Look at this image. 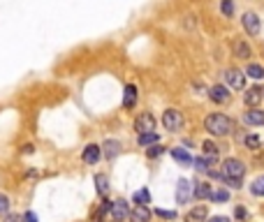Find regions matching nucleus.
I'll return each instance as SVG.
<instances>
[{"instance_id":"nucleus-1","label":"nucleus","mask_w":264,"mask_h":222,"mask_svg":"<svg viewBox=\"0 0 264 222\" xmlns=\"http://www.w3.org/2000/svg\"><path fill=\"white\" fill-rule=\"evenodd\" d=\"M246 174L244 162L237 160V157H230V160L223 162V169H220V178H223L227 185L232 188H241V178Z\"/></svg>"},{"instance_id":"nucleus-2","label":"nucleus","mask_w":264,"mask_h":222,"mask_svg":"<svg viewBox=\"0 0 264 222\" xmlns=\"http://www.w3.org/2000/svg\"><path fill=\"white\" fill-rule=\"evenodd\" d=\"M204 128L209 130L213 137H225L232 132L234 123H232V118H227L225 114H211L204 118Z\"/></svg>"},{"instance_id":"nucleus-3","label":"nucleus","mask_w":264,"mask_h":222,"mask_svg":"<svg viewBox=\"0 0 264 222\" xmlns=\"http://www.w3.org/2000/svg\"><path fill=\"white\" fill-rule=\"evenodd\" d=\"M163 125L165 130H170V132H178L183 128V116L178 109H167L163 114Z\"/></svg>"},{"instance_id":"nucleus-4","label":"nucleus","mask_w":264,"mask_h":222,"mask_svg":"<svg viewBox=\"0 0 264 222\" xmlns=\"http://www.w3.org/2000/svg\"><path fill=\"white\" fill-rule=\"evenodd\" d=\"M135 130L139 135H146V132H156V116L149 114V111H144V114L137 116L135 121Z\"/></svg>"},{"instance_id":"nucleus-5","label":"nucleus","mask_w":264,"mask_h":222,"mask_svg":"<svg viewBox=\"0 0 264 222\" xmlns=\"http://www.w3.org/2000/svg\"><path fill=\"white\" fill-rule=\"evenodd\" d=\"M225 83H227V88H234V90H241V88L246 86V74L244 72H239V70L230 68V70H225Z\"/></svg>"},{"instance_id":"nucleus-6","label":"nucleus","mask_w":264,"mask_h":222,"mask_svg":"<svg viewBox=\"0 0 264 222\" xmlns=\"http://www.w3.org/2000/svg\"><path fill=\"white\" fill-rule=\"evenodd\" d=\"M190 197H192V185H190L185 178H178V183H176V202L188 204Z\"/></svg>"},{"instance_id":"nucleus-7","label":"nucleus","mask_w":264,"mask_h":222,"mask_svg":"<svg viewBox=\"0 0 264 222\" xmlns=\"http://www.w3.org/2000/svg\"><path fill=\"white\" fill-rule=\"evenodd\" d=\"M209 97L213 102H218V104H225V102H230L232 93H230V88H227V86H211Z\"/></svg>"},{"instance_id":"nucleus-8","label":"nucleus","mask_w":264,"mask_h":222,"mask_svg":"<svg viewBox=\"0 0 264 222\" xmlns=\"http://www.w3.org/2000/svg\"><path fill=\"white\" fill-rule=\"evenodd\" d=\"M241 23H244V28H246V33H248V35H258L260 33V19H258V14L246 12L244 19H241Z\"/></svg>"},{"instance_id":"nucleus-9","label":"nucleus","mask_w":264,"mask_h":222,"mask_svg":"<svg viewBox=\"0 0 264 222\" xmlns=\"http://www.w3.org/2000/svg\"><path fill=\"white\" fill-rule=\"evenodd\" d=\"M262 100H264V90H262V88H260V86H255V88H248V93L244 95V102H246V104H248V107H253V109L258 107V104H260V102H262Z\"/></svg>"},{"instance_id":"nucleus-10","label":"nucleus","mask_w":264,"mask_h":222,"mask_svg":"<svg viewBox=\"0 0 264 222\" xmlns=\"http://www.w3.org/2000/svg\"><path fill=\"white\" fill-rule=\"evenodd\" d=\"M109 213H111V218H114L116 222H123L125 218H128V204L123 202V199H118V202H111V209H109Z\"/></svg>"},{"instance_id":"nucleus-11","label":"nucleus","mask_w":264,"mask_h":222,"mask_svg":"<svg viewBox=\"0 0 264 222\" xmlns=\"http://www.w3.org/2000/svg\"><path fill=\"white\" fill-rule=\"evenodd\" d=\"M100 155H102V148L100 146H95V144H90V146H86L84 148V162L86 164H95V162L100 160Z\"/></svg>"},{"instance_id":"nucleus-12","label":"nucleus","mask_w":264,"mask_h":222,"mask_svg":"<svg viewBox=\"0 0 264 222\" xmlns=\"http://www.w3.org/2000/svg\"><path fill=\"white\" fill-rule=\"evenodd\" d=\"M102 153H104V157H107V160H114L116 155L121 153V144L116 142V139H107V142H104V146H102Z\"/></svg>"},{"instance_id":"nucleus-13","label":"nucleus","mask_w":264,"mask_h":222,"mask_svg":"<svg viewBox=\"0 0 264 222\" xmlns=\"http://www.w3.org/2000/svg\"><path fill=\"white\" fill-rule=\"evenodd\" d=\"M244 121H246V125H264V111L251 109V111L244 114Z\"/></svg>"},{"instance_id":"nucleus-14","label":"nucleus","mask_w":264,"mask_h":222,"mask_svg":"<svg viewBox=\"0 0 264 222\" xmlns=\"http://www.w3.org/2000/svg\"><path fill=\"white\" fill-rule=\"evenodd\" d=\"M137 104V86H125V95H123V107L125 109H132Z\"/></svg>"},{"instance_id":"nucleus-15","label":"nucleus","mask_w":264,"mask_h":222,"mask_svg":"<svg viewBox=\"0 0 264 222\" xmlns=\"http://www.w3.org/2000/svg\"><path fill=\"white\" fill-rule=\"evenodd\" d=\"M172 157H174L176 162H181L183 167H188V164H192V155L185 150V148H172Z\"/></svg>"},{"instance_id":"nucleus-16","label":"nucleus","mask_w":264,"mask_h":222,"mask_svg":"<svg viewBox=\"0 0 264 222\" xmlns=\"http://www.w3.org/2000/svg\"><path fill=\"white\" fill-rule=\"evenodd\" d=\"M206 206H195V209L188 213V218H185V222H206Z\"/></svg>"},{"instance_id":"nucleus-17","label":"nucleus","mask_w":264,"mask_h":222,"mask_svg":"<svg viewBox=\"0 0 264 222\" xmlns=\"http://www.w3.org/2000/svg\"><path fill=\"white\" fill-rule=\"evenodd\" d=\"M132 220L135 222H149L151 220V211L146 209V206H139V204H137L135 211H132Z\"/></svg>"},{"instance_id":"nucleus-18","label":"nucleus","mask_w":264,"mask_h":222,"mask_svg":"<svg viewBox=\"0 0 264 222\" xmlns=\"http://www.w3.org/2000/svg\"><path fill=\"white\" fill-rule=\"evenodd\" d=\"M192 185H195V192H192V195H195L197 199H206V197H211V192H213L209 183H192Z\"/></svg>"},{"instance_id":"nucleus-19","label":"nucleus","mask_w":264,"mask_h":222,"mask_svg":"<svg viewBox=\"0 0 264 222\" xmlns=\"http://www.w3.org/2000/svg\"><path fill=\"white\" fill-rule=\"evenodd\" d=\"M202 150H204V155H206V160H209V162H216L218 160V146L213 142H204L202 144Z\"/></svg>"},{"instance_id":"nucleus-20","label":"nucleus","mask_w":264,"mask_h":222,"mask_svg":"<svg viewBox=\"0 0 264 222\" xmlns=\"http://www.w3.org/2000/svg\"><path fill=\"white\" fill-rule=\"evenodd\" d=\"M234 54H237V58H248L251 56V47H248V42H234Z\"/></svg>"},{"instance_id":"nucleus-21","label":"nucleus","mask_w":264,"mask_h":222,"mask_svg":"<svg viewBox=\"0 0 264 222\" xmlns=\"http://www.w3.org/2000/svg\"><path fill=\"white\" fill-rule=\"evenodd\" d=\"M95 185H97V192H100L102 197L109 192V181H107V176H104V174H97V176H95Z\"/></svg>"},{"instance_id":"nucleus-22","label":"nucleus","mask_w":264,"mask_h":222,"mask_svg":"<svg viewBox=\"0 0 264 222\" xmlns=\"http://www.w3.org/2000/svg\"><path fill=\"white\" fill-rule=\"evenodd\" d=\"M251 192H253L255 197H264V176H258V178L253 181Z\"/></svg>"},{"instance_id":"nucleus-23","label":"nucleus","mask_w":264,"mask_h":222,"mask_svg":"<svg viewBox=\"0 0 264 222\" xmlns=\"http://www.w3.org/2000/svg\"><path fill=\"white\" fill-rule=\"evenodd\" d=\"M160 142V137L156 135V132H146V135H139V144L142 146H153V144Z\"/></svg>"},{"instance_id":"nucleus-24","label":"nucleus","mask_w":264,"mask_h":222,"mask_svg":"<svg viewBox=\"0 0 264 222\" xmlns=\"http://www.w3.org/2000/svg\"><path fill=\"white\" fill-rule=\"evenodd\" d=\"M135 204H139V206H146V204H151V195H149V190L144 188V190H139V192H135Z\"/></svg>"},{"instance_id":"nucleus-25","label":"nucleus","mask_w":264,"mask_h":222,"mask_svg":"<svg viewBox=\"0 0 264 222\" xmlns=\"http://www.w3.org/2000/svg\"><path fill=\"white\" fill-rule=\"evenodd\" d=\"M192 164H195V169L197 171H199V174H206V171H211V162L206 160V157H195V160H192Z\"/></svg>"},{"instance_id":"nucleus-26","label":"nucleus","mask_w":264,"mask_h":222,"mask_svg":"<svg viewBox=\"0 0 264 222\" xmlns=\"http://www.w3.org/2000/svg\"><path fill=\"white\" fill-rule=\"evenodd\" d=\"M246 74H248V76H253V79H262V76H264V70L260 68V65H248Z\"/></svg>"},{"instance_id":"nucleus-27","label":"nucleus","mask_w":264,"mask_h":222,"mask_svg":"<svg viewBox=\"0 0 264 222\" xmlns=\"http://www.w3.org/2000/svg\"><path fill=\"white\" fill-rule=\"evenodd\" d=\"M211 202H227L230 199V192H225V190H218V192H211V197H209Z\"/></svg>"},{"instance_id":"nucleus-28","label":"nucleus","mask_w":264,"mask_h":222,"mask_svg":"<svg viewBox=\"0 0 264 222\" xmlns=\"http://www.w3.org/2000/svg\"><path fill=\"white\" fill-rule=\"evenodd\" d=\"M220 9H223L225 16H232V14H234V2H232V0H223Z\"/></svg>"},{"instance_id":"nucleus-29","label":"nucleus","mask_w":264,"mask_h":222,"mask_svg":"<svg viewBox=\"0 0 264 222\" xmlns=\"http://www.w3.org/2000/svg\"><path fill=\"white\" fill-rule=\"evenodd\" d=\"M163 150H165V148L160 146V144H153V146L146 150V155H149V157H158V155H163Z\"/></svg>"},{"instance_id":"nucleus-30","label":"nucleus","mask_w":264,"mask_h":222,"mask_svg":"<svg viewBox=\"0 0 264 222\" xmlns=\"http://www.w3.org/2000/svg\"><path fill=\"white\" fill-rule=\"evenodd\" d=\"M156 216L165 218V220H176V211H163V209H156Z\"/></svg>"},{"instance_id":"nucleus-31","label":"nucleus","mask_w":264,"mask_h":222,"mask_svg":"<svg viewBox=\"0 0 264 222\" xmlns=\"http://www.w3.org/2000/svg\"><path fill=\"white\" fill-rule=\"evenodd\" d=\"M7 211H9V199L5 195H0V216H7Z\"/></svg>"},{"instance_id":"nucleus-32","label":"nucleus","mask_w":264,"mask_h":222,"mask_svg":"<svg viewBox=\"0 0 264 222\" xmlns=\"http://www.w3.org/2000/svg\"><path fill=\"white\" fill-rule=\"evenodd\" d=\"M260 137H255V135H251V137H246V146L248 148H260Z\"/></svg>"},{"instance_id":"nucleus-33","label":"nucleus","mask_w":264,"mask_h":222,"mask_svg":"<svg viewBox=\"0 0 264 222\" xmlns=\"http://www.w3.org/2000/svg\"><path fill=\"white\" fill-rule=\"evenodd\" d=\"M2 222H23V216H19V213H7Z\"/></svg>"},{"instance_id":"nucleus-34","label":"nucleus","mask_w":264,"mask_h":222,"mask_svg":"<svg viewBox=\"0 0 264 222\" xmlns=\"http://www.w3.org/2000/svg\"><path fill=\"white\" fill-rule=\"evenodd\" d=\"M23 222H37V216H35L33 211H28L26 216H23Z\"/></svg>"},{"instance_id":"nucleus-35","label":"nucleus","mask_w":264,"mask_h":222,"mask_svg":"<svg viewBox=\"0 0 264 222\" xmlns=\"http://www.w3.org/2000/svg\"><path fill=\"white\" fill-rule=\"evenodd\" d=\"M206 222H230V218H223V216H216V218H211V220Z\"/></svg>"},{"instance_id":"nucleus-36","label":"nucleus","mask_w":264,"mask_h":222,"mask_svg":"<svg viewBox=\"0 0 264 222\" xmlns=\"http://www.w3.org/2000/svg\"><path fill=\"white\" fill-rule=\"evenodd\" d=\"M237 218H239V220H244V218H246V209H237Z\"/></svg>"}]
</instances>
